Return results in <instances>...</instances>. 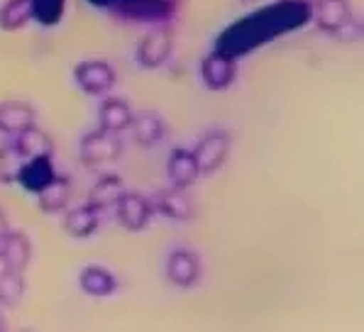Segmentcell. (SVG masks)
<instances>
[{
    "label": "cell",
    "instance_id": "1",
    "mask_svg": "<svg viewBox=\"0 0 364 332\" xmlns=\"http://www.w3.org/2000/svg\"><path fill=\"white\" fill-rule=\"evenodd\" d=\"M306 22H311V5L306 0H277L225 27L215 42V52L240 59L274 39L299 30Z\"/></svg>",
    "mask_w": 364,
    "mask_h": 332
},
{
    "label": "cell",
    "instance_id": "2",
    "mask_svg": "<svg viewBox=\"0 0 364 332\" xmlns=\"http://www.w3.org/2000/svg\"><path fill=\"white\" fill-rule=\"evenodd\" d=\"M108 10L127 22L164 25L176 13V0H113Z\"/></svg>",
    "mask_w": 364,
    "mask_h": 332
},
{
    "label": "cell",
    "instance_id": "3",
    "mask_svg": "<svg viewBox=\"0 0 364 332\" xmlns=\"http://www.w3.org/2000/svg\"><path fill=\"white\" fill-rule=\"evenodd\" d=\"M230 147H232L230 134H228L225 129H220V127L208 129L193 149L196 161H198V171L200 173L218 171V168L228 161V156H230Z\"/></svg>",
    "mask_w": 364,
    "mask_h": 332
},
{
    "label": "cell",
    "instance_id": "4",
    "mask_svg": "<svg viewBox=\"0 0 364 332\" xmlns=\"http://www.w3.org/2000/svg\"><path fill=\"white\" fill-rule=\"evenodd\" d=\"M74 81H76V86L88 95H108L113 91L117 74H115L113 64H108V61L88 59V61L76 64Z\"/></svg>",
    "mask_w": 364,
    "mask_h": 332
},
{
    "label": "cell",
    "instance_id": "5",
    "mask_svg": "<svg viewBox=\"0 0 364 332\" xmlns=\"http://www.w3.org/2000/svg\"><path fill=\"white\" fill-rule=\"evenodd\" d=\"M78 156H81V161L88 166L110 164V161L122 156V142L117 134L96 129V132L86 134V137L81 139V144H78Z\"/></svg>",
    "mask_w": 364,
    "mask_h": 332
},
{
    "label": "cell",
    "instance_id": "6",
    "mask_svg": "<svg viewBox=\"0 0 364 332\" xmlns=\"http://www.w3.org/2000/svg\"><path fill=\"white\" fill-rule=\"evenodd\" d=\"M115 218L127 232H142V230L149 227L154 215V205L149 198L139 193H122L120 198L115 200Z\"/></svg>",
    "mask_w": 364,
    "mask_h": 332
},
{
    "label": "cell",
    "instance_id": "7",
    "mask_svg": "<svg viewBox=\"0 0 364 332\" xmlns=\"http://www.w3.org/2000/svg\"><path fill=\"white\" fill-rule=\"evenodd\" d=\"M164 269H166V279L173 286H178V289H193L200 281V274H203L198 255L191 250H183V247L171 252Z\"/></svg>",
    "mask_w": 364,
    "mask_h": 332
},
{
    "label": "cell",
    "instance_id": "8",
    "mask_svg": "<svg viewBox=\"0 0 364 332\" xmlns=\"http://www.w3.org/2000/svg\"><path fill=\"white\" fill-rule=\"evenodd\" d=\"M232 56H225L220 52H213L205 56L200 64V81L210 88V91H228L237 78V66H235Z\"/></svg>",
    "mask_w": 364,
    "mask_h": 332
},
{
    "label": "cell",
    "instance_id": "9",
    "mask_svg": "<svg viewBox=\"0 0 364 332\" xmlns=\"http://www.w3.org/2000/svg\"><path fill=\"white\" fill-rule=\"evenodd\" d=\"M173 37L169 30H154L139 42L137 47V64L144 69H161L166 64V59L171 56Z\"/></svg>",
    "mask_w": 364,
    "mask_h": 332
},
{
    "label": "cell",
    "instance_id": "10",
    "mask_svg": "<svg viewBox=\"0 0 364 332\" xmlns=\"http://www.w3.org/2000/svg\"><path fill=\"white\" fill-rule=\"evenodd\" d=\"M15 178H18V183L22 186V188L37 196L39 191L47 188V186L57 178L52 156H32V159H27L25 164L18 168Z\"/></svg>",
    "mask_w": 364,
    "mask_h": 332
},
{
    "label": "cell",
    "instance_id": "11",
    "mask_svg": "<svg viewBox=\"0 0 364 332\" xmlns=\"http://www.w3.org/2000/svg\"><path fill=\"white\" fill-rule=\"evenodd\" d=\"M311 20H316V25L323 32L338 35L340 30L352 20V10L347 0H321V3L311 5Z\"/></svg>",
    "mask_w": 364,
    "mask_h": 332
},
{
    "label": "cell",
    "instance_id": "12",
    "mask_svg": "<svg viewBox=\"0 0 364 332\" xmlns=\"http://www.w3.org/2000/svg\"><path fill=\"white\" fill-rule=\"evenodd\" d=\"M166 176H169V183L173 188H181V191H186L188 186L198 181L200 171L193 149H183V147L173 149L169 161H166Z\"/></svg>",
    "mask_w": 364,
    "mask_h": 332
},
{
    "label": "cell",
    "instance_id": "13",
    "mask_svg": "<svg viewBox=\"0 0 364 332\" xmlns=\"http://www.w3.org/2000/svg\"><path fill=\"white\" fill-rule=\"evenodd\" d=\"M0 255H3L10 272L22 274V269H25L32 259V242L27 235L18 232V230H8V232L0 237Z\"/></svg>",
    "mask_w": 364,
    "mask_h": 332
},
{
    "label": "cell",
    "instance_id": "14",
    "mask_svg": "<svg viewBox=\"0 0 364 332\" xmlns=\"http://www.w3.org/2000/svg\"><path fill=\"white\" fill-rule=\"evenodd\" d=\"M100 215H103V210L88 200V203H83L78 208H71V210L66 213V215H64V230L76 240L91 237V235L98 230V225H100Z\"/></svg>",
    "mask_w": 364,
    "mask_h": 332
},
{
    "label": "cell",
    "instance_id": "15",
    "mask_svg": "<svg viewBox=\"0 0 364 332\" xmlns=\"http://www.w3.org/2000/svg\"><path fill=\"white\" fill-rule=\"evenodd\" d=\"M37 125V112L22 100H5L0 103V132L18 134L22 129Z\"/></svg>",
    "mask_w": 364,
    "mask_h": 332
},
{
    "label": "cell",
    "instance_id": "16",
    "mask_svg": "<svg viewBox=\"0 0 364 332\" xmlns=\"http://www.w3.org/2000/svg\"><path fill=\"white\" fill-rule=\"evenodd\" d=\"M134 120L130 105L120 98H105L98 108V122H100V129L103 132H110V134H120L125 129H130Z\"/></svg>",
    "mask_w": 364,
    "mask_h": 332
},
{
    "label": "cell",
    "instance_id": "17",
    "mask_svg": "<svg viewBox=\"0 0 364 332\" xmlns=\"http://www.w3.org/2000/svg\"><path fill=\"white\" fill-rule=\"evenodd\" d=\"M154 213H161L169 220H191L193 218V203L181 188L161 191L152 198Z\"/></svg>",
    "mask_w": 364,
    "mask_h": 332
},
{
    "label": "cell",
    "instance_id": "18",
    "mask_svg": "<svg viewBox=\"0 0 364 332\" xmlns=\"http://www.w3.org/2000/svg\"><path fill=\"white\" fill-rule=\"evenodd\" d=\"M78 284H81V291L93 298H108L117 291V279L113 277V272L100 264H91L86 267L81 274H78Z\"/></svg>",
    "mask_w": 364,
    "mask_h": 332
},
{
    "label": "cell",
    "instance_id": "19",
    "mask_svg": "<svg viewBox=\"0 0 364 332\" xmlns=\"http://www.w3.org/2000/svg\"><path fill=\"white\" fill-rule=\"evenodd\" d=\"M52 149H54L52 139H49L37 125L13 134V151L20 154L22 159H32V156H52Z\"/></svg>",
    "mask_w": 364,
    "mask_h": 332
},
{
    "label": "cell",
    "instance_id": "20",
    "mask_svg": "<svg viewBox=\"0 0 364 332\" xmlns=\"http://www.w3.org/2000/svg\"><path fill=\"white\" fill-rule=\"evenodd\" d=\"M130 127L139 147H156L166 137V122L159 115H154V112H144V115L134 117Z\"/></svg>",
    "mask_w": 364,
    "mask_h": 332
},
{
    "label": "cell",
    "instance_id": "21",
    "mask_svg": "<svg viewBox=\"0 0 364 332\" xmlns=\"http://www.w3.org/2000/svg\"><path fill=\"white\" fill-rule=\"evenodd\" d=\"M30 20H35V0H5L0 5V30H22Z\"/></svg>",
    "mask_w": 364,
    "mask_h": 332
},
{
    "label": "cell",
    "instance_id": "22",
    "mask_svg": "<svg viewBox=\"0 0 364 332\" xmlns=\"http://www.w3.org/2000/svg\"><path fill=\"white\" fill-rule=\"evenodd\" d=\"M69 181L66 178L57 176L47 188H42L37 193V200H39V208L44 213H61L66 210V203H69Z\"/></svg>",
    "mask_w": 364,
    "mask_h": 332
},
{
    "label": "cell",
    "instance_id": "23",
    "mask_svg": "<svg viewBox=\"0 0 364 332\" xmlns=\"http://www.w3.org/2000/svg\"><path fill=\"white\" fill-rule=\"evenodd\" d=\"M125 193V183L120 181V176H115V173H105L100 181L93 186L91 191V203L98 205L100 210H105V208H113L115 200L120 198V196Z\"/></svg>",
    "mask_w": 364,
    "mask_h": 332
},
{
    "label": "cell",
    "instance_id": "24",
    "mask_svg": "<svg viewBox=\"0 0 364 332\" xmlns=\"http://www.w3.org/2000/svg\"><path fill=\"white\" fill-rule=\"evenodd\" d=\"M25 294V279L20 272H3L0 274V303L3 306H15Z\"/></svg>",
    "mask_w": 364,
    "mask_h": 332
},
{
    "label": "cell",
    "instance_id": "25",
    "mask_svg": "<svg viewBox=\"0 0 364 332\" xmlns=\"http://www.w3.org/2000/svg\"><path fill=\"white\" fill-rule=\"evenodd\" d=\"M66 0H35V20L42 25H57L64 15Z\"/></svg>",
    "mask_w": 364,
    "mask_h": 332
},
{
    "label": "cell",
    "instance_id": "26",
    "mask_svg": "<svg viewBox=\"0 0 364 332\" xmlns=\"http://www.w3.org/2000/svg\"><path fill=\"white\" fill-rule=\"evenodd\" d=\"M8 220H5V215H3V210H0V237H3L5 232H8Z\"/></svg>",
    "mask_w": 364,
    "mask_h": 332
},
{
    "label": "cell",
    "instance_id": "27",
    "mask_svg": "<svg viewBox=\"0 0 364 332\" xmlns=\"http://www.w3.org/2000/svg\"><path fill=\"white\" fill-rule=\"evenodd\" d=\"M93 5H96V8H103V10H108L110 8V3H113V0H91Z\"/></svg>",
    "mask_w": 364,
    "mask_h": 332
},
{
    "label": "cell",
    "instance_id": "28",
    "mask_svg": "<svg viewBox=\"0 0 364 332\" xmlns=\"http://www.w3.org/2000/svg\"><path fill=\"white\" fill-rule=\"evenodd\" d=\"M3 272H8V264H5L3 255H0V274H3Z\"/></svg>",
    "mask_w": 364,
    "mask_h": 332
},
{
    "label": "cell",
    "instance_id": "29",
    "mask_svg": "<svg viewBox=\"0 0 364 332\" xmlns=\"http://www.w3.org/2000/svg\"><path fill=\"white\" fill-rule=\"evenodd\" d=\"M308 5H316V3H321V0H306Z\"/></svg>",
    "mask_w": 364,
    "mask_h": 332
}]
</instances>
